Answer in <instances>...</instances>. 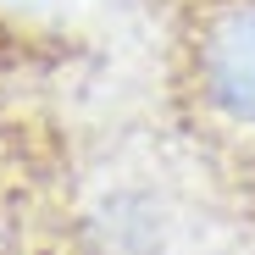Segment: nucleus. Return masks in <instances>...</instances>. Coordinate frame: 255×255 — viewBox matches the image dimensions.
Masks as SVG:
<instances>
[{"instance_id":"obj_2","label":"nucleus","mask_w":255,"mask_h":255,"mask_svg":"<svg viewBox=\"0 0 255 255\" xmlns=\"http://www.w3.org/2000/svg\"><path fill=\"white\" fill-rule=\"evenodd\" d=\"M0 255H28L22 250V222L11 217L6 205H0Z\"/></svg>"},{"instance_id":"obj_1","label":"nucleus","mask_w":255,"mask_h":255,"mask_svg":"<svg viewBox=\"0 0 255 255\" xmlns=\"http://www.w3.org/2000/svg\"><path fill=\"white\" fill-rule=\"evenodd\" d=\"M166 83L200 155L255 178V0H178Z\"/></svg>"}]
</instances>
